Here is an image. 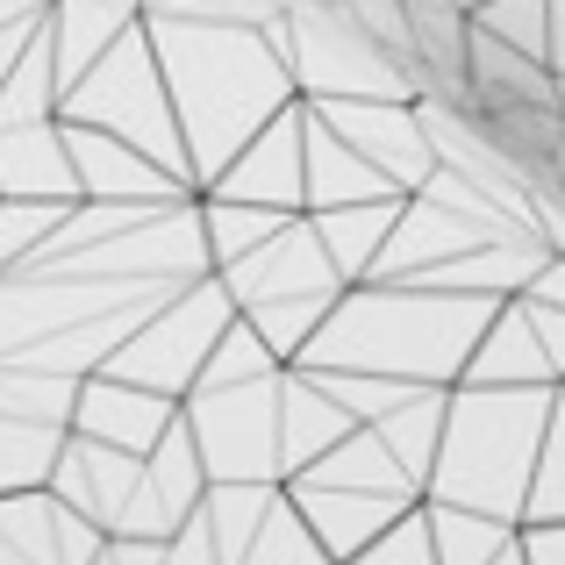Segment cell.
I'll list each match as a JSON object with an SVG mask.
<instances>
[{
  "label": "cell",
  "mask_w": 565,
  "mask_h": 565,
  "mask_svg": "<svg viewBox=\"0 0 565 565\" xmlns=\"http://www.w3.org/2000/svg\"><path fill=\"white\" fill-rule=\"evenodd\" d=\"M472 29L509 43V51H523V57H537V65H552V0H487L472 14Z\"/></svg>",
  "instance_id": "30"
},
{
  "label": "cell",
  "mask_w": 565,
  "mask_h": 565,
  "mask_svg": "<svg viewBox=\"0 0 565 565\" xmlns=\"http://www.w3.org/2000/svg\"><path fill=\"white\" fill-rule=\"evenodd\" d=\"M273 501H279V487H207L201 523H207V537H215V558L222 565H244L258 523L273 515Z\"/></svg>",
  "instance_id": "26"
},
{
  "label": "cell",
  "mask_w": 565,
  "mask_h": 565,
  "mask_svg": "<svg viewBox=\"0 0 565 565\" xmlns=\"http://www.w3.org/2000/svg\"><path fill=\"white\" fill-rule=\"evenodd\" d=\"M544 429H552V394L451 386L429 501L523 530L530 523V487H537V466H544Z\"/></svg>",
  "instance_id": "4"
},
{
  "label": "cell",
  "mask_w": 565,
  "mask_h": 565,
  "mask_svg": "<svg viewBox=\"0 0 565 565\" xmlns=\"http://www.w3.org/2000/svg\"><path fill=\"white\" fill-rule=\"evenodd\" d=\"M230 330H236L230 287H222V279H201V287H186L172 308H158V316L143 322L122 351H115V359H108V380L143 386V394L186 408V394L201 386L207 365H215V351H222V337H230Z\"/></svg>",
  "instance_id": "9"
},
{
  "label": "cell",
  "mask_w": 565,
  "mask_h": 565,
  "mask_svg": "<svg viewBox=\"0 0 565 565\" xmlns=\"http://www.w3.org/2000/svg\"><path fill=\"white\" fill-rule=\"evenodd\" d=\"M72 429H43V423H8L0 415V501L8 494H43L57 480Z\"/></svg>",
  "instance_id": "24"
},
{
  "label": "cell",
  "mask_w": 565,
  "mask_h": 565,
  "mask_svg": "<svg viewBox=\"0 0 565 565\" xmlns=\"http://www.w3.org/2000/svg\"><path fill=\"white\" fill-rule=\"evenodd\" d=\"M151 51L166 65V94L186 137L193 186H215L279 115L301 108V86L287 65V22L279 29H207V22H166L143 14Z\"/></svg>",
  "instance_id": "2"
},
{
  "label": "cell",
  "mask_w": 565,
  "mask_h": 565,
  "mask_svg": "<svg viewBox=\"0 0 565 565\" xmlns=\"http://www.w3.org/2000/svg\"><path fill=\"white\" fill-rule=\"evenodd\" d=\"M423 515H429L437 565H494L515 537H523V530H509V523H487V515H466V509H437V501H429Z\"/></svg>",
  "instance_id": "27"
},
{
  "label": "cell",
  "mask_w": 565,
  "mask_h": 565,
  "mask_svg": "<svg viewBox=\"0 0 565 565\" xmlns=\"http://www.w3.org/2000/svg\"><path fill=\"white\" fill-rule=\"evenodd\" d=\"M201 201H230V207H265V215H308V108L279 115Z\"/></svg>",
  "instance_id": "12"
},
{
  "label": "cell",
  "mask_w": 565,
  "mask_h": 565,
  "mask_svg": "<svg viewBox=\"0 0 565 565\" xmlns=\"http://www.w3.org/2000/svg\"><path fill=\"white\" fill-rule=\"evenodd\" d=\"M480 100H523V108H558V72L472 29V108H480Z\"/></svg>",
  "instance_id": "23"
},
{
  "label": "cell",
  "mask_w": 565,
  "mask_h": 565,
  "mask_svg": "<svg viewBox=\"0 0 565 565\" xmlns=\"http://www.w3.org/2000/svg\"><path fill=\"white\" fill-rule=\"evenodd\" d=\"M523 558L530 565H565V523H530L523 530Z\"/></svg>",
  "instance_id": "36"
},
{
  "label": "cell",
  "mask_w": 565,
  "mask_h": 565,
  "mask_svg": "<svg viewBox=\"0 0 565 565\" xmlns=\"http://www.w3.org/2000/svg\"><path fill=\"white\" fill-rule=\"evenodd\" d=\"M244 565H330V552L316 544V530H308V515L294 509V494H287V487H279L273 515L258 523V537H250Z\"/></svg>",
  "instance_id": "29"
},
{
  "label": "cell",
  "mask_w": 565,
  "mask_h": 565,
  "mask_svg": "<svg viewBox=\"0 0 565 565\" xmlns=\"http://www.w3.org/2000/svg\"><path fill=\"white\" fill-rule=\"evenodd\" d=\"M458 8H466V14H480V8H487V0H458Z\"/></svg>",
  "instance_id": "39"
},
{
  "label": "cell",
  "mask_w": 565,
  "mask_h": 565,
  "mask_svg": "<svg viewBox=\"0 0 565 565\" xmlns=\"http://www.w3.org/2000/svg\"><path fill=\"white\" fill-rule=\"evenodd\" d=\"M380 201H401V193L308 108V215H344V207H380Z\"/></svg>",
  "instance_id": "21"
},
{
  "label": "cell",
  "mask_w": 565,
  "mask_h": 565,
  "mask_svg": "<svg viewBox=\"0 0 565 565\" xmlns=\"http://www.w3.org/2000/svg\"><path fill=\"white\" fill-rule=\"evenodd\" d=\"M287 65L301 108H344V100H415L408 65L380 51L344 0H294L287 8Z\"/></svg>",
  "instance_id": "8"
},
{
  "label": "cell",
  "mask_w": 565,
  "mask_h": 565,
  "mask_svg": "<svg viewBox=\"0 0 565 565\" xmlns=\"http://www.w3.org/2000/svg\"><path fill=\"white\" fill-rule=\"evenodd\" d=\"M401 207H408V201L344 207V215H308V222H316V236H322V250H330V265H337V279H344V287H373V273H380L386 244H394V230H401Z\"/></svg>",
  "instance_id": "22"
},
{
  "label": "cell",
  "mask_w": 565,
  "mask_h": 565,
  "mask_svg": "<svg viewBox=\"0 0 565 565\" xmlns=\"http://www.w3.org/2000/svg\"><path fill=\"white\" fill-rule=\"evenodd\" d=\"M51 494L65 501L79 523H94L100 537H122L129 515H137V494H143V458L108 451V444H86V437H65Z\"/></svg>",
  "instance_id": "14"
},
{
  "label": "cell",
  "mask_w": 565,
  "mask_h": 565,
  "mask_svg": "<svg viewBox=\"0 0 565 565\" xmlns=\"http://www.w3.org/2000/svg\"><path fill=\"white\" fill-rule=\"evenodd\" d=\"M501 301H472V294H429V287H351L322 337L294 365L308 373H365L394 380L408 394H451L466 380L472 351H480L487 322Z\"/></svg>",
  "instance_id": "3"
},
{
  "label": "cell",
  "mask_w": 565,
  "mask_h": 565,
  "mask_svg": "<svg viewBox=\"0 0 565 565\" xmlns=\"http://www.w3.org/2000/svg\"><path fill=\"white\" fill-rule=\"evenodd\" d=\"M43 29H51V14H36V22H14V29H0V94H8V79L22 72V57L43 43Z\"/></svg>",
  "instance_id": "34"
},
{
  "label": "cell",
  "mask_w": 565,
  "mask_h": 565,
  "mask_svg": "<svg viewBox=\"0 0 565 565\" xmlns=\"http://www.w3.org/2000/svg\"><path fill=\"white\" fill-rule=\"evenodd\" d=\"M215 279L230 287L236 316L265 337V351H273L279 365L301 359V351L322 337V322L337 316V301L351 294L344 279H337V265H330V250H322V236H316L308 215L287 222L258 258L230 265V273H215Z\"/></svg>",
  "instance_id": "6"
},
{
  "label": "cell",
  "mask_w": 565,
  "mask_h": 565,
  "mask_svg": "<svg viewBox=\"0 0 565 565\" xmlns=\"http://www.w3.org/2000/svg\"><path fill=\"white\" fill-rule=\"evenodd\" d=\"M65 151H72V172H79V193L100 207H180V201H201L186 180H172L166 166H151L143 151L100 137V129H72L65 122Z\"/></svg>",
  "instance_id": "13"
},
{
  "label": "cell",
  "mask_w": 565,
  "mask_h": 565,
  "mask_svg": "<svg viewBox=\"0 0 565 565\" xmlns=\"http://www.w3.org/2000/svg\"><path fill=\"white\" fill-rule=\"evenodd\" d=\"M172 423H180V408L158 394H143V386H122L108 373H94L79 386V415H72V437L86 444H108V451H129V458H151L158 444L172 437Z\"/></svg>",
  "instance_id": "16"
},
{
  "label": "cell",
  "mask_w": 565,
  "mask_h": 565,
  "mask_svg": "<svg viewBox=\"0 0 565 565\" xmlns=\"http://www.w3.org/2000/svg\"><path fill=\"white\" fill-rule=\"evenodd\" d=\"M215 279L201 201L100 207L79 201L29 265L0 273V365L94 380L186 287Z\"/></svg>",
  "instance_id": "1"
},
{
  "label": "cell",
  "mask_w": 565,
  "mask_h": 565,
  "mask_svg": "<svg viewBox=\"0 0 565 565\" xmlns=\"http://www.w3.org/2000/svg\"><path fill=\"white\" fill-rule=\"evenodd\" d=\"M151 14V0H57L51 8V57H57V94L86 79L129 29Z\"/></svg>",
  "instance_id": "19"
},
{
  "label": "cell",
  "mask_w": 565,
  "mask_h": 565,
  "mask_svg": "<svg viewBox=\"0 0 565 565\" xmlns=\"http://www.w3.org/2000/svg\"><path fill=\"white\" fill-rule=\"evenodd\" d=\"M100 552H108V537L79 523L51 487L0 501V565H100Z\"/></svg>",
  "instance_id": "15"
},
{
  "label": "cell",
  "mask_w": 565,
  "mask_h": 565,
  "mask_svg": "<svg viewBox=\"0 0 565 565\" xmlns=\"http://www.w3.org/2000/svg\"><path fill=\"white\" fill-rule=\"evenodd\" d=\"M351 565H437V544H429V515H408L394 537H380L373 552H359Z\"/></svg>",
  "instance_id": "33"
},
{
  "label": "cell",
  "mask_w": 565,
  "mask_h": 565,
  "mask_svg": "<svg viewBox=\"0 0 565 565\" xmlns=\"http://www.w3.org/2000/svg\"><path fill=\"white\" fill-rule=\"evenodd\" d=\"M57 122H72V129H100V137L129 143V151H143L151 166H166L172 180H186V186H193L186 137H180V115H172V94H166V65H158L151 29H143V22L129 29V36L115 43V51L100 57V65L65 94ZM193 193H201V186H193Z\"/></svg>",
  "instance_id": "7"
},
{
  "label": "cell",
  "mask_w": 565,
  "mask_h": 565,
  "mask_svg": "<svg viewBox=\"0 0 565 565\" xmlns=\"http://www.w3.org/2000/svg\"><path fill=\"white\" fill-rule=\"evenodd\" d=\"M552 166H565V137H558V158H552Z\"/></svg>",
  "instance_id": "40"
},
{
  "label": "cell",
  "mask_w": 565,
  "mask_h": 565,
  "mask_svg": "<svg viewBox=\"0 0 565 565\" xmlns=\"http://www.w3.org/2000/svg\"><path fill=\"white\" fill-rule=\"evenodd\" d=\"M201 222H207V250H215V273H230V265L258 258L265 244H273L287 222L301 215H265V207H230V201H201Z\"/></svg>",
  "instance_id": "28"
},
{
  "label": "cell",
  "mask_w": 565,
  "mask_h": 565,
  "mask_svg": "<svg viewBox=\"0 0 565 565\" xmlns=\"http://www.w3.org/2000/svg\"><path fill=\"white\" fill-rule=\"evenodd\" d=\"M65 215L72 207H51V201H0V273H14V265L36 258Z\"/></svg>",
  "instance_id": "31"
},
{
  "label": "cell",
  "mask_w": 565,
  "mask_h": 565,
  "mask_svg": "<svg viewBox=\"0 0 565 565\" xmlns=\"http://www.w3.org/2000/svg\"><path fill=\"white\" fill-rule=\"evenodd\" d=\"M351 437H359V423L330 401V386L287 365V380H279V466H287V480H301L308 466H322Z\"/></svg>",
  "instance_id": "18"
},
{
  "label": "cell",
  "mask_w": 565,
  "mask_h": 565,
  "mask_svg": "<svg viewBox=\"0 0 565 565\" xmlns=\"http://www.w3.org/2000/svg\"><path fill=\"white\" fill-rule=\"evenodd\" d=\"M523 308H530V330H537V344H544V359H552V373L565 380V308L530 301V294H523Z\"/></svg>",
  "instance_id": "35"
},
{
  "label": "cell",
  "mask_w": 565,
  "mask_h": 565,
  "mask_svg": "<svg viewBox=\"0 0 565 565\" xmlns=\"http://www.w3.org/2000/svg\"><path fill=\"white\" fill-rule=\"evenodd\" d=\"M279 380H244V386H193L186 394V429L201 444V466L215 487H287L279 466Z\"/></svg>",
  "instance_id": "10"
},
{
  "label": "cell",
  "mask_w": 565,
  "mask_h": 565,
  "mask_svg": "<svg viewBox=\"0 0 565 565\" xmlns=\"http://www.w3.org/2000/svg\"><path fill=\"white\" fill-rule=\"evenodd\" d=\"M0 201L79 207V172L65 151V122H8L0 129Z\"/></svg>",
  "instance_id": "17"
},
{
  "label": "cell",
  "mask_w": 565,
  "mask_h": 565,
  "mask_svg": "<svg viewBox=\"0 0 565 565\" xmlns=\"http://www.w3.org/2000/svg\"><path fill=\"white\" fill-rule=\"evenodd\" d=\"M494 565H530V558H523V537H515V544H509V552H501Z\"/></svg>",
  "instance_id": "38"
},
{
  "label": "cell",
  "mask_w": 565,
  "mask_h": 565,
  "mask_svg": "<svg viewBox=\"0 0 565 565\" xmlns=\"http://www.w3.org/2000/svg\"><path fill=\"white\" fill-rule=\"evenodd\" d=\"M79 386L86 380H57V373H29V365H0V415H8V423L72 429V415H79Z\"/></svg>",
  "instance_id": "25"
},
{
  "label": "cell",
  "mask_w": 565,
  "mask_h": 565,
  "mask_svg": "<svg viewBox=\"0 0 565 565\" xmlns=\"http://www.w3.org/2000/svg\"><path fill=\"white\" fill-rule=\"evenodd\" d=\"M458 386H523V394H558L565 380L552 373L537 330H530V308L501 301V316L487 322V337H480V351H472V365H466Z\"/></svg>",
  "instance_id": "20"
},
{
  "label": "cell",
  "mask_w": 565,
  "mask_h": 565,
  "mask_svg": "<svg viewBox=\"0 0 565 565\" xmlns=\"http://www.w3.org/2000/svg\"><path fill=\"white\" fill-rule=\"evenodd\" d=\"M530 301H552V308H565V258H552V273L530 287Z\"/></svg>",
  "instance_id": "37"
},
{
  "label": "cell",
  "mask_w": 565,
  "mask_h": 565,
  "mask_svg": "<svg viewBox=\"0 0 565 565\" xmlns=\"http://www.w3.org/2000/svg\"><path fill=\"white\" fill-rule=\"evenodd\" d=\"M294 509L308 515L316 544L330 552V565H351L359 552H373L380 537H394L408 515L429 509L423 480L380 444V429H359L351 444H337L322 466H308L301 480H287Z\"/></svg>",
  "instance_id": "5"
},
{
  "label": "cell",
  "mask_w": 565,
  "mask_h": 565,
  "mask_svg": "<svg viewBox=\"0 0 565 565\" xmlns=\"http://www.w3.org/2000/svg\"><path fill=\"white\" fill-rule=\"evenodd\" d=\"M530 523H565V386L552 394V429H544V466L530 487ZM523 523V530H530Z\"/></svg>",
  "instance_id": "32"
},
{
  "label": "cell",
  "mask_w": 565,
  "mask_h": 565,
  "mask_svg": "<svg viewBox=\"0 0 565 565\" xmlns=\"http://www.w3.org/2000/svg\"><path fill=\"white\" fill-rule=\"evenodd\" d=\"M365 166L380 172L401 201H415L429 180H437V151H429V129L415 100H344V108H316Z\"/></svg>",
  "instance_id": "11"
}]
</instances>
